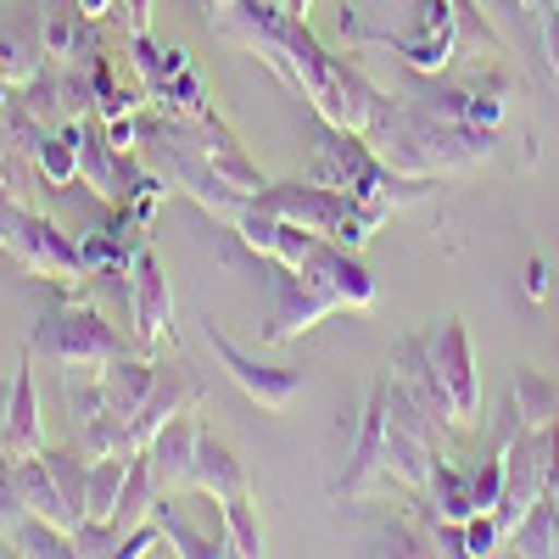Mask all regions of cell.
Listing matches in <instances>:
<instances>
[{
    "mask_svg": "<svg viewBox=\"0 0 559 559\" xmlns=\"http://www.w3.org/2000/svg\"><path fill=\"white\" fill-rule=\"evenodd\" d=\"M218 34L247 45L252 57H263L269 73H280L292 90H302L324 129H353V134L369 129V112H376L381 90L353 62L324 51L308 34V17L286 12L280 0H236L229 12H218Z\"/></svg>",
    "mask_w": 559,
    "mask_h": 559,
    "instance_id": "obj_1",
    "label": "cell"
},
{
    "mask_svg": "<svg viewBox=\"0 0 559 559\" xmlns=\"http://www.w3.org/2000/svg\"><path fill=\"white\" fill-rule=\"evenodd\" d=\"M369 152H376L386 168L397 174H414V179H459V174H476L498 157V129H481V123H453V118H437L419 102H392L381 96L376 112H369Z\"/></svg>",
    "mask_w": 559,
    "mask_h": 559,
    "instance_id": "obj_2",
    "label": "cell"
},
{
    "mask_svg": "<svg viewBox=\"0 0 559 559\" xmlns=\"http://www.w3.org/2000/svg\"><path fill=\"white\" fill-rule=\"evenodd\" d=\"M140 163H146L163 185H168V191H185V197H191L197 207H207L218 224H236L241 213H247V191H236V185H229L197 146H191V140H185L179 134V123L174 118H163L157 129H146V134H140V152H134Z\"/></svg>",
    "mask_w": 559,
    "mask_h": 559,
    "instance_id": "obj_3",
    "label": "cell"
},
{
    "mask_svg": "<svg viewBox=\"0 0 559 559\" xmlns=\"http://www.w3.org/2000/svg\"><path fill=\"white\" fill-rule=\"evenodd\" d=\"M0 247L17 258V269H28L34 280H51V286H73V280H90V258L84 241L62 236V229L34 213L23 197H0Z\"/></svg>",
    "mask_w": 559,
    "mask_h": 559,
    "instance_id": "obj_4",
    "label": "cell"
},
{
    "mask_svg": "<svg viewBox=\"0 0 559 559\" xmlns=\"http://www.w3.org/2000/svg\"><path fill=\"white\" fill-rule=\"evenodd\" d=\"M34 358L57 364V369H102L123 353L118 324H107V313L84 308V302H57L34 319V336H28Z\"/></svg>",
    "mask_w": 559,
    "mask_h": 559,
    "instance_id": "obj_5",
    "label": "cell"
},
{
    "mask_svg": "<svg viewBox=\"0 0 559 559\" xmlns=\"http://www.w3.org/2000/svg\"><path fill=\"white\" fill-rule=\"evenodd\" d=\"M437 419L408 397V386L392 376L386 381V471L392 481H403L408 492L431 487V471H437Z\"/></svg>",
    "mask_w": 559,
    "mask_h": 559,
    "instance_id": "obj_6",
    "label": "cell"
},
{
    "mask_svg": "<svg viewBox=\"0 0 559 559\" xmlns=\"http://www.w3.org/2000/svg\"><path fill=\"white\" fill-rule=\"evenodd\" d=\"M426 353L437 364V381L448 386L453 431H471L481 419V381H476V358H471V331H464V319L431 324V331H426Z\"/></svg>",
    "mask_w": 559,
    "mask_h": 559,
    "instance_id": "obj_7",
    "label": "cell"
},
{
    "mask_svg": "<svg viewBox=\"0 0 559 559\" xmlns=\"http://www.w3.org/2000/svg\"><path fill=\"white\" fill-rule=\"evenodd\" d=\"M381 481H392V471H386V376L369 381L364 426H358V442H353V453H347V471H342V481L331 487V498L358 503V498H369V492H381Z\"/></svg>",
    "mask_w": 559,
    "mask_h": 559,
    "instance_id": "obj_8",
    "label": "cell"
},
{
    "mask_svg": "<svg viewBox=\"0 0 559 559\" xmlns=\"http://www.w3.org/2000/svg\"><path fill=\"white\" fill-rule=\"evenodd\" d=\"M207 347H213V358L224 364V376L236 381L263 414H286L302 392H308V381H302V369H274V364H258L252 353H241L236 342H229L218 324H207Z\"/></svg>",
    "mask_w": 559,
    "mask_h": 559,
    "instance_id": "obj_9",
    "label": "cell"
},
{
    "mask_svg": "<svg viewBox=\"0 0 559 559\" xmlns=\"http://www.w3.org/2000/svg\"><path fill=\"white\" fill-rule=\"evenodd\" d=\"M140 174H146V163H134V157H123L112 140H107V123L90 112V118H79V179L96 191L107 207H129V197H134V185H140Z\"/></svg>",
    "mask_w": 559,
    "mask_h": 559,
    "instance_id": "obj_10",
    "label": "cell"
},
{
    "mask_svg": "<svg viewBox=\"0 0 559 559\" xmlns=\"http://www.w3.org/2000/svg\"><path fill=\"white\" fill-rule=\"evenodd\" d=\"M369 45H386L392 57H403L414 73H442L459 51V12L453 0H426L419 7V28L414 34H369Z\"/></svg>",
    "mask_w": 559,
    "mask_h": 559,
    "instance_id": "obj_11",
    "label": "cell"
},
{
    "mask_svg": "<svg viewBox=\"0 0 559 559\" xmlns=\"http://www.w3.org/2000/svg\"><path fill=\"white\" fill-rule=\"evenodd\" d=\"M129 324L140 347H157L174 331V286L152 247H140L129 263Z\"/></svg>",
    "mask_w": 559,
    "mask_h": 559,
    "instance_id": "obj_12",
    "label": "cell"
},
{
    "mask_svg": "<svg viewBox=\"0 0 559 559\" xmlns=\"http://www.w3.org/2000/svg\"><path fill=\"white\" fill-rule=\"evenodd\" d=\"M336 308H342V302H336L331 292H324V286H313L308 274H297V269H280L263 342H269V347H286V342H297L302 331H313V324H319L324 313H336Z\"/></svg>",
    "mask_w": 559,
    "mask_h": 559,
    "instance_id": "obj_13",
    "label": "cell"
},
{
    "mask_svg": "<svg viewBox=\"0 0 559 559\" xmlns=\"http://www.w3.org/2000/svg\"><path fill=\"white\" fill-rule=\"evenodd\" d=\"M0 448H7V459L45 453L39 392H34V347H23V358H17V376H12V392H7V419H0Z\"/></svg>",
    "mask_w": 559,
    "mask_h": 559,
    "instance_id": "obj_14",
    "label": "cell"
},
{
    "mask_svg": "<svg viewBox=\"0 0 559 559\" xmlns=\"http://www.w3.org/2000/svg\"><path fill=\"white\" fill-rule=\"evenodd\" d=\"M197 437H202V419L185 408V414H174L168 426L140 448L152 459V476H157V487L163 492H185L191 487V471H197Z\"/></svg>",
    "mask_w": 559,
    "mask_h": 559,
    "instance_id": "obj_15",
    "label": "cell"
},
{
    "mask_svg": "<svg viewBox=\"0 0 559 559\" xmlns=\"http://www.w3.org/2000/svg\"><path fill=\"white\" fill-rule=\"evenodd\" d=\"M45 62V12H34V7H17V12H7L0 17V79H7L12 90H23Z\"/></svg>",
    "mask_w": 559,
    "mask_h": 559,
    "instance_id": "obj_16",
    "label": "cell"
},
{
    "mask_svg": "<svg viewBox=\"0 0 559 559\" xmlns=\"http://www.w3.org/2000/svg\"><path fill=\"white\" fill-rule=\"evenodd\" d=\"M185 408H197V381L185 376V369H168V364H157V381H152V392H146V403H140V414H134V426H129V442H134V453L146 448L174 414H185Z\"/></svg>",
    "mask_w": 559,
    "mask_h": 559,
    "instance_id": "obj_17",
    "label": "cell"
},
{
    "mask_svg": "<svg viewBox=\"0 0 559 559\" xmlns=\"http://www.w3.org/2000/svg\"><path fill=\"white\" fill-rule=\"evenodd\" d=\"M392 369H397V381L408 386V397L426 408L437 426H453V403H448V386L437 381V364L426 353V336H403L397 353H392Z\"/></svg>",
    "mask_w": 559,
    "mask_h": 559,
    "instance_id": "obj_18",
    "label": "cell"
},
{
    "mask_svg": "<svg viewBox=\"0 0 559 559\" xmlns=\"http://www.w3.org/2000/svg\"><path fill=\"white\" fill-rule=\"evenodd\" d=\"M191 487L213 492L218 503L252 492V487H247V471H241V459L229 453V442H218L207 426H202V437H197V471H191Z\"/></svg>",
    "mask_w": 559,
    "mask_h": 559,
    "instance_id": "obj_19",
    "label": "cell"
},
{
    "mask_svg": "<svg viewBox=\"0 0 559 559\" xmlns=\"http://www.w3.org/2000/svg\"><path fill=\"white\" fill-rule=\"evenodd\" d=\"M17 492H23V503H28V515L51 521V526H62V532L73 537L79 515L68 509V498H62V487H57V476H51V464H45V453L17 459Z\"/></svg>",
    "mask_w": 559,
    "mask_h": 559,
    "instance_id": "obj_20",
    "label": "cell"
},
{
    "mask_svg": "<svg viewBox=\"0 0 559 559\" xmlns=\"http://www.w3.org/2000/svg\"><path fill=\"white\" fill-rule=\"evenodd\" d=\"M152 381H157V364H152V358L118 353L112 364H102V392H107V408H112V414H123L129 426H134L140 403H146Z\"/></svg>",
    "mask_w": 559,
    "mask_h": 559,
    "instance_id": "obj_21",
    "label": "cell"
},
{
    "mask_svg": "<svg viewBox=\"0 0 559 559\" xmlns=\"http://www.w3.org/2000/svg\"><path fill=\"white\" fill-rule=\"evenodd\" d=\"M152 521L163 526L168 548H174V554H185V559H218V554H229L207 526H197L191 515H185V492H163V498L152 503Z\"/></svg>",
    "mask_w": 559,
    "mask_h": 559,
    "instance_id": "obj_22",
    "label": "cell"
},
{
    "mask_svg": "<svg viewBox=\"0 0 559 559\" xmlns=\"http://www.w3.org/2000/svg\"><path fill=\"white\" fill-rule=\"evenodd\" d=\"M123 51H129V73L140 79V90H146L152 102L163 96V90H168L185 68H191V57H185V51H163V45H152V28H146V34H129Z\"/></svg>",
    "mask_w": 559,
    "mask_h": 559,
    "instance_id": "obj_23",
    "label": "cell"
},
{
    "mask_svg": "<svg viewBox=\"0 0 559 559\" xmlns=\"http://www.w3.org/2000/svg\"><path fill=\"white\" fill-rule=\"evenodd\" d=\"M163 498L157 476H152V459L146 453H129V476H123V492H118V509H112V526L129 537L140 521H152V503Z\"/></svg>",
    "mask_w": 559,
    "mask_h": 559,
    "instance_id": "obj_24",
    "label": "cell"
},
{
    "mask_svg": "<svg viewBox=\"0 0 559 559\" xmlns=\"http://www.w3.org/2000/svg\"><path fill=\"white\" fill-rule=\"evenodd\" d=\"M515 419L526 431H554L559 426V381L543 369H515Z\"/></svg>",
    "mask_w": 559,
    "mask_h": 559,
    "instance_id": "obj_25",
    "label": "cell"
},
{
    "mask_svg": "<svg viewBox=\"0 0 559 559\" xmlns=\"http://www.w3.org/2000/svg\"><path fill=\"white\" fill-rule=\"evenodd\" d=\"M34 168H39V179L51 185V191L73 185V179H79V123L39 134V146H34Z\"/></svg>",
    "mask_w": 559,
    "mask_h": 559,
    "instance_id": "obj_26",
    "label": "cell"
},
{
    "mask_svg": "<svg viewBox=\"0 0 559 559\" xmlns=\"http://www.w3.org/2000/svg\"><path fill=\"white\" fill-rule=\"evenodd\" d=\"M123 476H129V453L90 459V498H84V521H112L118 492H123Z\"/></svg>",
    "mask_w": 559,
    "mask_h": 559,
    "instance_id": "obj_27",
    "label": "cell"
},
{
    "mask_svg": "<svg viewBox=\"0 0 559 559\" xmlns=\"http://www.w3.org/2000/svg\"><path fill=\"white\" fill-rule=\"evenodd\" d=\"M7 543H12L23 559H73V537H68L62 526H51V521H39V515H23Z\"/></svg>",
    "mask_w": 559,
    "mask_h": 559,
    "instance_id": "obj_28",
    "label": "cell"
},
{
    "mask_svg": "<svg viewBox=\"0 0 559 559\" xmlns=\"http://www.w3.org/2000/svg\"><path fill=\"white\" fill-rule=\"evenodd\" d=\"M554 543H559V503L543 492V498L526 509V521L515 526V554L543 559V554H554Z\"/></svg>",
    "mask_w": 559,
    "mask_h": 559,
    "instance_id": "obj_29",
    "label": "cell"
},
{
    "mask_svg": "<svg viewBox=\"0 0 559 559\" xmlns=\"http://www.w3.org/2000/svg\"><path fill=\"white\" fill-rule=\"evenodd\" d=\"M431 487H437V521H471V515H476L471 476H464V471H453V464H442V459H437Z\"/></svg>",
    "mask_w": 559,
    "mask_h": 559,
    "instance_id": "obj_30",
    "label": "cell"
},
{
    "mask_svg": "<svg viewBox=\"0 0 559 559\" xmlns=\"http://www.w3.org/2000/svg\"><path fill=\"white\" fill-rule=\"evenodd\" d=\"M79 7H68V0H45V57L51 62H68L73 45H79Z\"/></svg>",
    "mask_w": 559,
    "mask_h": 559,
    "instance_id": "obj_31",
    "label": "cell"
},
{
    "mask_svg": "<svg viewBox=\"0 0 559 559\" xmlns=\"http://www.w3.org/2000/svg\"><path fill=\"white\" fill-rule=\"evenodd\" d=\"M224 521H229V548H236L241 559H258V554H263V526H258L252 492L229 498V503H224Z\"/></svg>",
    "mask_w": 559,
    "mask_h": 559,
    "instance_id": "obj_32",
    "label": "cell"
},
{
    "mask_svg": "<svg viewBox=\"0 0 559 559\" xmlns=\"http://www.w3.org/2000/svg\"><path fill=\"white\" fill-rule=\"evenodd\" d=\"M123 548V532L112 521H79L73 526V559H102V554H118Z\"/></svg>",
    "mask_w": 559,
    "mask_h": 559,
    "instance_id": "obj_33",
    "label": "cell"
},
{
    "mask_svg": "<svg viewBox=\"0 0 559 559\" xmlns=\"http://www.w3.org/2000/svg\"><path fill=\"white\" fill-rule=\"evenodd\" d=\"M23 515H28V503L17 492V459H7V448H0V537H12Z\"/></svg>",
    "mask_w": 559,
    "mask_h": 559,
    "instance_id": "obj_34",
    "label": "cell"
},
{
    "mask_svg": "<svg viewBox=\"0 0 559 559\" xmlns=\"http://www.w3.org/2000/svg\"><path fill=\"white\" fill-rule=\"evenodd\" d=\"M503 476H509V464H503V448L481 464V471L471 476V498H476V515H492L498 498H503Z\"/></svg>",
    "mask_w": 559,
    "mask_h": 559,
    "instance_id": "obj_35",
    "label": "cell"
},
{
    "mask_svg": "<svg viewBox=\"0 0 559 559\" xmlns=\"http://www.w3.org/2000/svg\"><path fill=\"white\" fill-rule=\"evenodd\" d=\"M498 543H503V526H498V515H471V521H464V554H471V559H487V554H498Z\"/></svg>",
    "mask_w": 559,
    "mask_h": 559,
    "instance_id": "obj_36",
    "label": "cell"
},
{
    "mask_svg": "<svg viewBox=\"0 0 559 559\" xmlns=\"http://www.w3.org/2000/svg\"><path fill=\"white\" fill-rule=\"evenodd\" d=\"M146 554H174L157 521H140V526L123 537V548H118V559H146Z\"/></svg>",
    "mask_w": 559,
    "mask_h": 559,
    "instance_id": "obj_37",
    "label": "cell"
},
{
    "mask_svg": "<svg viewBox=\"0 0 559 559\" xmlns=\"http://www.w3.org/2000/svg\"><path fill=\"white\" fill-rule=\"evenodd\" d=\"M537 28H543V57H548L554 79H559V0H548V7H543Z\"/></svg>",
    "mask_w": 559,
    "mask_h": 559,
    "instance_id": "obj_38",
    "label": "cell"
},
{
    "mask_svg": "<svg viewBox=\"0 0 559 559\" xmlns=\"http://www.w3.org/2000/svg\"><path fill=\"white\" fill-rule=\"evenodd\" d=\"M84 23H107V12H118V0H73Z\"/></svg>",
    "mask_w": 559,
    "mask_h": 559,
    "instance_id": "obj_39",
    "label": "cell"
},
{
    "mask_svg": "<svg viewBox=\"0 0 559 559\" xmlns=\"http://www.w3.org/2000/svg\"><path fill=\"white\" fill-rule=\"evenodd\" d=\"M129 7V34H146L152 28V0H123Z\"/></svg>",
    "mask_w": 559,
    "mask_h": 559,
    "instance_id": "obj_40",
    "label": "cell"
},
{
    "mask_svg": "<svg viewBox=\"0 0 559 559\" xmlns=\"http://www.w3.org/2000/svg\"><path fill=\"white\" fill-rule=\"evenodd\" d=\"M543 292H548V280H543V263H532V269H526V297L537 302Z\"/></svg>",
    "mask_w": 559,
    "mask_h": 559,
    "instance_id": "obj_41",
    "label": "cell"
},
{
    "mask_svg": "<svg viewBox=\"0 0 559 559\" xmlns=\"http://www.w3.org/2000/svg\"><path fill=\"white\" fill-rule=\"evenodd\" d=\"M280 7H286V12H297V17H308V7H313V0H280Z\"/></svg>",
    "mask_w": 559,
    "mask_h": 559,
    "instance_id": "obj_42",
    "label": "cell"
},
{
    "mask_svg": "<svg viewBox=\"0 0 559 559\" xmlns=\"http://www.w3.org/2000/svg\"><path fill=\"white\" fill-rule=\"evenodd\" d=\"M7 107H12V84L0 79V118H7Z\"/></svg>",
    "mask_w": 559,
    "mask_h": 559,
    "instance_id": "obj_43",
    "label": "cell"
},
{
    "mask_svg": "<svg viewBox=\"0 0 559 559\" xmlns=\"http://www.w3.org/2000/svg\"><path fill=\"white\" fill-rule=\"evenodd\" d=\"M207 7H213V12H229V7H236V0H207Z\"/></svg>",
    "mask_w": 559,
    "mask_h": 559,
    "instance_id": "obj_44",
    "label": "cell"
},
{
    "mask_svg": "<svg viewBox=\"0 0 559 559\" xmlns=\"http://www.w3.org/2000/svg\"><path fill=\"white\" fill-rule=\"evenodd\" d=\"M521 7H537V0H521Z\"/></svg>",
    "mask_w": 559,
    "mask_h": 559,
    "instance_id": "obj_45",
    "label": "cell"
}]
</instances>
